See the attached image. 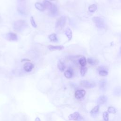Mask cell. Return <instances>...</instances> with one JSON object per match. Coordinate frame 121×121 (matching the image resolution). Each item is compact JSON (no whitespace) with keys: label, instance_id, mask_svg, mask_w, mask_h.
Instances as JSON below:
<instances>
[{"label":"cell","instance_id":"4dcf8cb0","mask_svg":"<svg viewBox=\"0 0 121 121\" xmlns=\"http://www.w3.org/2000/svg\"></svg>","mask_w":121,"mask_h":121},{"label":"cell","instance_id":"8992f818","mask_svg":"<svg viewBox=\"0 0 121 121\" xmlns=\"http://www.w3.org/2000/svg\"><path fill=\"white\" fill-rule=\"evenodd\" d=\"M86 94V91L84 89L77 90L75 93V97L76 98L79 99L83 98Z\"/></svg>","mask_w":121,"mask_h":121},{"label":"cell","instance_id":"e0dca14e","mask_svg":"<svg viewBox=\"0 0 121 121\" xmlns=\"http://www.w3.org/2000/svg\"><path fill=\"white\" fill-rule=\"evenodd\" d=\"M87 62L91 65H96L98 64V61L92 58H88L87 60Z\"/></svg>","mask_w":121,"mask_h":121},{"label":"cell","instance_id":"4fadbf2b","mask_svg":"<svg viewBox=\"0 0 121 121\" xmlns=\"http://www.w3.org/2000/svg\"><path fill=\"white\" fill-rule=\"evenodd\" d=\"M65 34L66 35V36L67 37L68 40L70 41L71 40V39H72V32L71 30L68 27L67 28V29H66L65 31Z\"/></svg>","mask_w":121,"mask_h":121},{"label":"cell","instance_id":"d6986e66","mask_svg":"<svg viewBox=\"0 0 121 121\" xmlns=\"http://www.w3.org/2000/svg\"><path fill=\"white\" fill-rule=\"evenodd\" d=\"M52 4L51 2H50L49 1L47 0H44L43 1V5L45 9H48V10L50 9V8L51 7Z\"/></svg>","mask_w":121,"mask_h":121},{"label":"cell","instance_id":"cb8c5ba5","mask_svg":"<svg viewBox=\"0 0 121 121\" xmlns=\"http://www.w3.org/2000/svg\"><path fill=\"white\" fill-rule=\"evenodd\" d=\"M108 73L107 70L104 69H101L99 70V74L102 77H105L107 76Z\"/></svg>","mask_w":121,"mask_h":121},{"label":"cell","instance_id":"52a82bcc","mask_svg":"<svg viewBox=\"0 0 121 121\" xmlns=\"http://www.w3.org/2000/svg\"><path fill=\"white\" fill-rule=\"evenodd\" d=\"M34 68V65L30 62H26L24 64V69L26 72H30Z\"/></svg>","mask_w":121,"mask_h":121},{"label":"cell","instance_id":"5bb4252c","mask_svg":"<svg viewBox=\"0 0 121 121\" xmlns=\"http://www.w3.org/2000/svg\"><path fill=\"white\" fill-rule=\"evenodd\" d=\"M57 67L58 69L61 72L63 71L65 69V66L64 63L60 60H59L57 63Z\"/></svg>","mask_w":121,"mask_h":121},{"label":"cell","instance_id":"ac0fdd59","mask_svg":"<svg viewBox=\"0 0 121 121\" xmlns=\"http://www.w3.org/2000/svg\"><path fill=\"white\" fill-rule=\"evenodd\" d=\"M48 38L49 39V40L53 42H56L58 41L57 37V35L55 33H53V34L50 35L48 36Z\"/></svg>","mask_w":121,"mask_h":121},{"label":"cell","instance_id":"3957f363","mask_svg":"<svg viewBox=\"0 0 121 121\" xmlns=\"http://www.w3.org/2000/svg\"><path fill=\"white\" fill-rule=\"evenodd\" d=\"M92 20L98 28H104L105 27L104 20L99 17H94Z\"/></svg>","mask_w":121,"mask_h":121},{"label":"cell","instance_id":"44dd1931","mask_svg":"<svg viewBox=\"0 0 121 121\" xmlns=\"http://www.w3.org/2000/svg\"><path fill=\"white\" fill-rule=\"evenodd\" d=\"M97 9V6L95 4H93L89 6L88 7V10L90 12H95Z\"/></svg>","mask_w":121,"mask_h":121},{"label":"cell","instance_id":"2e32d148","mask_svg":"<svg viewBox=\"0 0 121 121\" xmlns=\"http://www.w3.org/2000/svg\"><path fill=\"white\" fill-rule=\"evenodd\" d=\"M107 98L104 95H101L99 97L97 100V104H102L105 103L106 102Z\"/></svg>","mask_w":121,"mask_h":121},{"label":"cell","instance_id":"9a60e30c","mask_svg":"<svg viewBox=\"0 0 121 121\" xmlns=\"http://www.w3.org/2000/svg\"><path fill=\"white\" fill-rule=\"evenodd\" d=\"M35 7L36 8V9L40 11H43L45 9L44 7L43 6V4L41 3H39V2L35 3Z\"/></svg>","mask_w":121,"mask_h":121},{"label":"cell","instance_id":"484cf974","mask_svg":"<svg viewBox=\"0 0 121 121\" xmlns=\"http://www.w3.org/2000/svg\"><path fill=\"white\" fill-rule=\"evenodd\" d=\"M108 112L110 113L114 114L116 112V110L114 107L112 106H110L108 108Z\"/></svg>","mask_w":121,"mask_h":121},{"label":"cell","instance_id":"6da1fadb","mask_svg":"<svg viewBox=\"0 0 121 121\" xmlns=\"http://www.w3.org/2000/svg\"><path fill=\"white\" fill-rule=\"evenodd\" d=\"M66 22V17L65 16H61L59 17L55 24V28L57 31H60L65 26Z\"/></svg>","mask_w":121,"mask_h":121},{"label":"cell","instance_id":"8fae6325","mask_svg":"<svg viewBox=\"0 0 121 121\" xmlns=\"http://www.w3.org/2000/svg\"><path fill=\"white\" fill-rule=\"evenodd\" d=\"M99 88L101 90H104L106 87V82L105 79H101L99 83Z\"/></svg>","mask_w":121,"mask_h":121},{"label":"cell","instance_id":"ba28073f","mask_svg":"<svg viewBox=\"0 0 121 121\" xmlns=\"http://www.w3.org/2000/svg\"><path fill=\"white\" fill-rule=\"evenodd\" d=\"M48 49L51 51H60L64 49V46L61 45H49L47 46Z\"/></svg>","mask_w":121,"mask_h":121},{"label":"cell","instance_id":"83f0119b","mask_svg":"<svg viewBox=\"0 0 121 121\" xmlns=\"http://www.w3.org/2000/svg\"><path fill=\"white\" fill-rule=\"evenodd\" d=\"M27 61L28 62V61H30V60H29V59H22V60H21V61L22 62H23V61Z\"/></svg>","mask_w":121,"mask_h":121},{"label":"cell","instance_id":"9c48e42d","mask_svg":"<svg viewBox=\"0 0 121 121\" xmlns=\"http://www.w3.org/2000/svg\"><path fill=\"white\" fill-rule=\"evenodd\" d=\"M80 116L78 112H74L73 113L70 114L68 116V118L69 120H73V121H77L78 120Z\"/></svg>","mask_w":121,"mask_h":121},{"label":"cell","instance_id":"7c38bea8","mask_svg":"<svg viewBox=\"0 0 121 121\" xmlns=\"http://www.w3.org/2000/svg\"><path fill=\"white\" fill-rule=\"evenodd\" d=\"M64 74L65 77L66 78H70L73 76V71H72V70L70 68L68 69L67 70H66L65 71Z\"/></svg>","mask_w":121,"mask_h":121},{"label":"cell","instance_id":"7a4b0ae2","mask_svg":"<svg viewBox=\"0 0 121 121\" xmlns=\"http://www.w3.org/2000/svg\"><path fill=\"white\" fill-rule=\"evenodd\" d=\"M26 25L25 21L23 20H18L14 22L13 28L15 31L20 32L26 26Z\"/></svg>","mask_w":121,"mask_h":121},{"label":"cell","instance_id":"ffe728a7","mask_svg":"<svg viewBox=\"0 0 121 121\" xmlns=\"http://www.w3.org/2000/svg\"><path fill=\"white\" fill-rule=\"evenodd\" d=\"M99 111V106L96 105L90 111V113L92 115H95L97 114V113Z\"/></svg>","mask_w":121,"mask_h":121},{"label":"cell","instance_id":"603a6c76","mask_svg":"<svg viewBox=\"0 0 121 121\" xmlns=\"http://www.w3.org/2000/svg\"><path fill=\"white\" fill-rule=\"evenodd\" d=\"M87 67H86V66H84V67H81V68H80V75L82 77H84L86 72H87Z\"/></svg>","mask_w":121,"mask_h":121},{"label":"cell","instance_id":"7402d4cb","mask_svg":"<svg viewBox=\"0 0 121 121\" xmlns=\"http://www.w3.org/2000/svg\"><path fill=\"white\" fill-rule=\"evenodd\" d=\"M86 62H87V60L86 58L84 57H81L79 60V63L80 65L81 66V67L85 66L86 64Z\"/></svg>","mask_w":121,"mask_h":121},{"label":"cell","instance_id":"30bf717a","mask_svg":"<svg viewBox=\"0 0 121 121\" xmlns=\"http://www.w3.org/2000/svg\"><path fill=\"white\" fill-rule=\"evenodd\" d=\"M49 13L52 15H54L56 14L58 11V8L57 6L54 4H52V5L50 9H49Z\"/></svg>","mask_w":121,"mask_h":121},{"label":"cell","instance_id":"f1b7e54d","mask_svg":"<svg viewBox=\"0 0 121 121\" xmlns=\"http://www.w3.org/2000/svg\"><path fill=\"white\" fill-rule=\"evenodd\" d=\"M35 121H41V120H40V119L39 117H36L35 119Z\"/></svg>","mask_w":121,"mask_h":121},{"label":"cell","instance_id":"277c9868","mask_svg":"<svg viewBox=\"0 0 121 121\" xmlns=\"http://www.w3.org/2000/svg\"><path fill=\"white\" fill-rule=\"evenodd\" d=\"M80 85L86 88H91L94 87L95 86L96 84L94 82L91 81H89L87 80H81L80 82Z\"/></svg>","mask_w":121,"mask_h":121},{"label":"cell","instance_id":"f546056e","mask_svg":"<svg viewBox=\"0 0 121 121\" xmlns=\"http://www.w3.org/2000/svg\"><path fill=\"white\" fill-rule=\"evenodd\" d=\"M120 53H121V47L120 49Z\"/></svg>","mask_w":121,"mask_h":121},{"label":"cell","instance_id":"5b68a950","mask_svg":"<svg viewBox=\"0 0 121 121\" xmlns=\"http://www.w3.org/2000/svg\"><path fill=\"white\" fill-rule=\"evenodd\" d=\"M6 38L9 41H17L18 40L17 34L12 32H9L6 35Z\"/></svg>","mask_w":121,"mask_h":121},{"label":"cell","instance_id":"4316f807","mask_svg":"<svg viewBox=\"0 0 121 121\" xmlns=\"http://www.w3.org/2000/svg\"><path fill=\"white\" fill-rule=\"evenodd\" d=\"M30 22L32 25V26L34 27V28H36L37 27V25L36 24L34 20V18L33 17H31L30 18Z\"/></svg>","mask_w":121,"mask_h":121},{"label":"cell","instance_id":"d4e9b609","mask_svg":"<svg viewBox=\"0 0 121 121\" xmlns=\"http://www.w3.org/2000/svg\"><path fill=\"white\" fill-rule=\"evenodd\" d=\"M103 118L104 121H109V112H104L103 113Z\"/></svg>","mask_w":121,"mask_h":121}]
</instances>
